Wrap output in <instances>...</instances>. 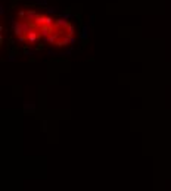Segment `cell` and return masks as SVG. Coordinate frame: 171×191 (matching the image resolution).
Segmentation results:
<instances>
[{
  "instance_id": "cell-1",
  "label": "cell",
  "mask_w": 171,
  "mask_h": 191,
  "mask_svg": "<svg viewBox=\"0 0 171 191\" xmlns=\"http://www.w3.org/2000/svg\"><path fill=\"white\" fill-rule=\"evenodd\" d=\"M55 18L44 10L22 7L13 15V34L16 40L34 46L46 40V35Z\"/></svg>"
},
{
  "instance_id": "cell-2",
  "label": "cell",
  "mask_w": 171,
  "mask_h": 191,
  "mask_svg": "<svg viewBox=\"0 0 171 191\" xmlns=\"http://www.w3.org/2000/svg\"><path fill=\"white\" fill-rule=\"evenodd\" d=\"M74 37H75V28L72 22L63 18H55L44 43H47L52 48H65L69 44H72Z\"/></svg>"
}]
</instances>
